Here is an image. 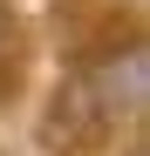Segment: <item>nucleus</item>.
<instances>
[{
  "label": "nucleus",
  "instance_id": "f257e3e1",
  "mask_svg": "<svg viewBox=\"0 0 150 156\" xmlns=\"http://www.w3.org/2000/svg\"><path fill=\"white\" fill-rule=\"evenodd\" d=\"M75 68L89 75V88L109 109V122H143V109H150V48H143V34L103 41L96 55H82Z\"/></svg>",
  "mask_w": 150,
  "mask_h": 156
},
{
  "label": "nucleus",
  "instance_id": "f03ea898",
  "mask_svg": "<svg viewBox=\"0 0 150 156\" xmlns=\"http://www.w3.org/2000/svg\"><path fill=\"white\" fill-rule=\"evenodd\" d=\"M109 109L96 102V88H89V75L82 68H68L62 82H55V95H48V115H41V143L55 149V156H82V149H96V143H109Z\"/></svg>",
  "mask_w": 150,
  "mask_h": 156
},
{
  "label": "nucleus",
  "instance_id": "7ed1b4c3",
  "mask_svg": "<svg viewBox=\"0 0 150 156\" xmlns=\"http://www.w3.org/2000/svg\"><path fill=\"white\" fill-rule=\"evenodd\" d=\"M14 55H21V14L0 0V68H14Z\"/></svg>",
  "mask_w": 150,
  "mask_h": 156
}]
</instances>
